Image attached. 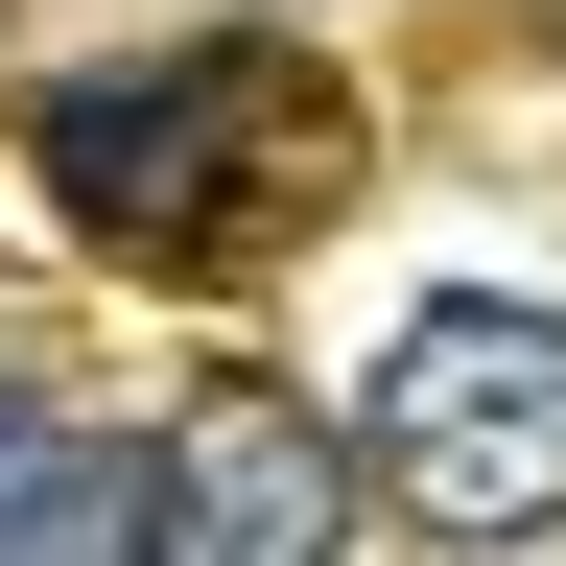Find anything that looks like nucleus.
<instances>
[{
	"label": "nucleus",
	"mask_w": 566,
	"mask_h": 566,
	"mask_svg": "<svg viewBox=\"0 0 566 566\" xmlns=\"http://www.w3.org/2000/svg\"><path fill=\"white\" fill-rule=\"evenodd\" d=\"M354 472L401 543H566V307L424 283L354 378Z\"/></svg>",
	"instance_id": "obj_1"
},
{
	"label": "nucleus",
	"mask_w": 566,
	"mask_h": 566,
	"mask_svg": "<svg viewBox=\"0 0 566 566\" xmlns=\"http://www.w3.org/2000/svg\"><path fill=\"white\" fill-rule=\"evenodd\" d=\"M307 142H331V95L283 48H142V71H71L48 95V212L118 237V260H212L237 212L307 189Z\"/></svg>",
	"instance_id": "obj_2"
},
{
	"label": "nucleus",
	"mask_w": 566,
	"mask_h": 566,
	"mask_svg": "<svg viewBox=\"0 0 566 566\" xmlns=\"http://www.w3.org/2000/svg\"><path fill=\"white\" fill-rule=\"evenodd\" d=\"M354 520H378V472H354L307 401H189V449H166V566H331Z\"/></svg>",
	"instance_id": "obj_3"
},
{
	"label": "nucleus",
	"mask_w": 566,
	"mask_h": 566,
	"mask_svg": "<svg viewBox=\"0 0 566 566\" xmlns=\"http://www.w3.org/2000/svg\"><path fill=\"white\" fill-rule=\"evenodd\" d=\"M0 566H166V449H118L48 378H0Z\"/></svg>",
	"instance_id": "obj_4"
}]
</instances>
